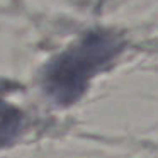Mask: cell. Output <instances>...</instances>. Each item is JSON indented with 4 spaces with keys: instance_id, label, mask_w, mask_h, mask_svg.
<instances>
[{
    "instance_id": "cell-2",
    "label": "cell",
    "mask_w": 158,
    "mask_h": 158,
    "mask_svg": "<svg viewBox=\"0 0 158 158\" xmlns=\"http://www.w3.org/2000/svg\"><path fill=\"white\" fill-rule=\"evenodd\" d=\"M22 129V112L0 100V148L10 144Z\"/></svg>"
},
{
    "instance_id": "cell-1",
    "label": "cell",
    "mask_w": 158,
    "mask_h": 158,
    "mask_svg": "<svg viewBox=\"0 0 158 158\" xmlns=\"http://www.w3.org/2000/svg\"><path fill=\"white\" fill-rule=\"evenodd\" d=\"M123 44L121 36L112 31H90L46 66L43 78L46 94L60 106L77 102L90 78L119 55Z\"/></svg>"
}]
</instances>
